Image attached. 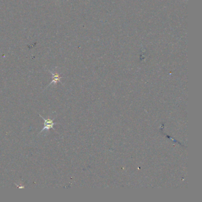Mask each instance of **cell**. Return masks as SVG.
Returning a JSON list of instances; mask_svg holds the SVG:
<instances>
[{"instance_id":"1","label":"cell","mask_w":202,"mask_h":202,"mask_svg":"<svg viewBox=\"0 0 202 202\" xmlns=\"http://www.w3.org/2000/svg\"><path fill=\"white\" fill-rule=\"evenodd\" d=\"M39 116H40V117H41V119L44 120V123H43L44 126H43V129L41 130V131L40 132L39 134H41V132H43L44 130H49L51 129H53L54 130H55V129L53 128V126L55 125V124H58L57 123H56V122H53L54 119H55V117L53 118V119H50V118L45 119V118H44L42 116H41V114H39Z\"/></svg>"},{"instance_id":"2","label":"cell","mask_w":202,"mask_h":202,"mask_svg":"<svg viewBox=\"0 0 202 202\" xmlns=\"http://www.w3.org/2000/svg\"><path fill=\"white\" fill-rule=\"evenodd\" d=\"M51 73L52 74V81L51 83H50L48 86H50L51 85H52V84L53 83L54 84H57L58 83H61V79L62 78V77H61L57 73H53L52 71H50Z\"/></svg>"}]
</instances>
